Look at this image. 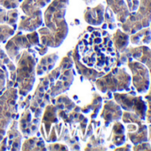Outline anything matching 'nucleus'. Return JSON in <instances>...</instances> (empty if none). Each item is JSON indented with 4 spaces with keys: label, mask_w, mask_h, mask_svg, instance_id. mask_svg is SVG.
<instances>
[{
    "label": "nucleus",
    "mask_w": 151,
    "mask_h": 151,
    "mask_svg": "<svg viewBox=\"0 0 151 151\" xmlns=\"http://www.w3.org/2000/svg\"><path fill=\"white\" fill-rule=\"evenodd\" d=\"M68 5V0H52L49 4L44 13L45 27L39 29L37 32L42 45L56 48L65 40L68 33L65 20Z\"/></svg>",
    "instance_id": "f257e3e1"
},
{
    "label": "nucleus",
    "mask_w": 151,
    "mask_h": 151,
    "mask_svg": "<svg viewBox=\"0 0 151 151\" xmlns=\"http://www.w3.org/2000/svg\"><path fill=\"white\" fill-rule=\"evenodd\" d=\"M93 33L91 36L92 47L89 51L90 54L85 62L88 66L95 67L96 69L109 71L116 61L113 43L106 31H94Z\"/></svg>",
    "instance_id": "f03ea898"
},
{
    "label": "nucleus",
    "mask_w": 151,
    "mask_h": 151,
    "mask_svg": "<svg viewBox=\"0 0 151 151\" xmlns=\"http://www.w3.org/2000/svg\"><path fill=\"white\" fill-rule=\"evenodd\" d=\"M37 60L32 52L24 50L17 60L15 85L18 86V93L26 96L32 90L36 79Z\"/></svg>",
    "instance_id": "7ed1b4c3"
},
{
    "label": "nucleus",
    "mask_w": 151,
    "mask_h": 151,
    "mask_svg": "<svg viewBox=\"0 0 151 151\" xmlns=\"http://www.w3.org/2000/svg\"><path fill=\"white\" fill-rule=\"evenodd\" d=\"M18 90L14 87L7 88L0 95V141L6 134L7 129L16 116Z\"/></svg>",
    "instance_id": "20e7f679"
},
{
    "label": "nucleus",
    "mask_w": 151,
    "mask_h": 151,
    "mask_svg": "<svg viewBox=\"0 0 151 151\" xmlns=\"http://www.w3.org/2000/svg\"><path fill=\"white\" fill-rule=\"evenodd\" d=\"M32 45L29 41L28 34L22 35L19 31L14 37H13L10 40H8V42L6 44V50L8 53L9 58L12 60L17 61L22 53L20 52L21 50L29 48Z\"/></svg>",
    "instance_id": "39448f33"
},
{
    "label": "nucleus",
    "mask_w": 151,
    "mask_h": 151,
    "mask_svg": "<svg viewBox=\"0 0 151 151\" xmlns=\"http://www.w3.org/2000/svg\"><path fill=\"white\" fill-rule=\"evenodd\" d=\"M7 148L9 150H20L22 147V134L18 131V121L13 119L7 129Z\"/></svg>",
    "instance_id": "423d86ee"
},
{
    "label": "nucleus",
    "mask_w": 151,
    "mask_h": 151,
    "mask_svg": "<svg viewBox=\"0 0 151 151\" xmlns=\"http://www.w3.org/2000/svg\"><path fill=\"white\" fill-rule=\"evenodd\" d=\"M71 52V57L73 58V60L75 62L76 68H77L78 73L82 76H84L85 78H86L89 80H94L96 78L101 77V75L102 74L101 72L96 71L93 68H86L85 65L81 63L79 60V52H78V45L76 46V48L70 52Z\"/></svg>",
    "instance_id": "0eeeda50"
},
{
    "label": "nucleus",
    "mask_w": 151,
    "mask_h": 151,
    "mask_svg": "<svg viewBox=\"0 0 151 151\" xmlns=\"http://www.w3.org/2000/svg\"><path fill=\"white\" fill-rule=\"evenodd\" d=\"M43 23L42 14L35 15H23L21 17V21L18 25L20 31H34L38 29Z\"/></svg>",
    "instance_id": "6e6552de"
},
{
    "label": "nucleus",
    "mask_w": 151,
    "mask_h": 151,
    "mask_svg": "<svg viewBox=\"0 0 151 151\" xmlns=\"http://www.w3.org/2000/svg\"><path fill=\"white\" fill-rule=\"evenodd\" d=\"M52 0H23L21 9L25 15H35L42 14L41 9L48 5Z\"/></svg>",
    "instance_id": "1a4fd4ad"
},
{
    "label": "nucleus",
    "mask_w": 151,
    "mask_h": 151,
    "mask_svg": "<svg viewBox=\"0 0 151 151\" xmlns=\"http://www.w3.org/2000/svg\"><path fill=\"white\" fill-rule=\"evenodd\" d=\"M57 110H58L57 106L52 105V104H48L45 108L44 116H43V125H42V127H45V132H43L42 134L45 132L43 135L45 136V139H47L50 134V131H51L52 124L57 122V118H58Z\"/></svg>",
    "instance_id": "9d476101"
},
{
    "label": "nucleus",
    "mask_w": 151,
    "mask_h": 151,
    "mask_svg": "<svg viewBox=\"0 0 151 151\" xmlns=\"http://www.w3.org/2000/svg\"><path fill=\"white\" fill-rule=\"evenodd\" d=\"M19 127L24 137L30 136L37 131V124H35L32 121L30 109H25V111L22 114L19 121Z\"/></svg>",
    "instance_id": "9b49d317"
},
{
    "label": "nucleus",
    "mask_w": 151,
    "mask_h": 151,
    "mask_svg": "<svg viewBox=\"0 0 151 151\" xmlns=\"http://www.w3.org/2000/svg\"><path fill=\"white\" fill-rule=\"evenodd\" d=\"M103 10L102 5H99L94 8L87 7L84 14L85 21L91 25H100L103 21Z\"/></svg>",
    "instance_id": "f8f14e48"
},
{
    "label": "nucleus",
    "mask_w": 151,
    "mask_h": 151,
    "mask_svg": "<svg viewBox=\"0 0 151 151\" xmlns=\"http://www.w3.org/2000/svg\"><path fill=\"white\" fill-rule=\"evenodd\" d=\"M59 56L57 55V53H52V54H48L45 55V57H43L40 61L38 62L37 66V76H41L43 74H45L49 71L52 70V68L54 67L57 60H58Z\"/></svg>",
    "instance_id": "ddd939ff"
},
{
    "label": "nucleus",
    "mask_w": 151,
    "mask_h": 151,
    "mask_svg": "<svg viewBox=\"0 0 151 151\" xmlns=\"http://www.w3.org/2000/svg\"><path fill=\"white\" fill-rule=\"evenodd\" d=\"M19 13L16 8L6 10L4 7H0V24H8L10 26H16Z\"/></svg>",
    "instance_id": "4468645a"
},
{
    "label": "nucleus",
    "mask_w": 151,
    "mask_h": 151,
    "mask_svg": "<svg viewBox=\"0 0 151 151\" xmlns=\"http://www.w3.org/2000/svg\"><path fill=\"white\" fill-rule=\"evenodd\" d=\"M0 67L2 68V69L6 72V76L8 75V72L6 71V67L8 68L9 71H10V79L11 81H13L14 83H15V79H16V68L15 65L13 63V61H11L7 55L4 52V51L0 48Z\"/></svg>",
    "instance_id": "2eb2a0df"
},
{
    "label": "nucleus",
    "mask_w": 151,
    "mask_h": 151,
    "mask_svg": "<svg viewBox=\"0 0 151 151\" xmlns=\"http://www.w3.org/2000/svg\"><path fill=\"white\" fill-rule=\"evenodd\" d=\"M22 150H46L45 142L37 138V137H32L29 139H27L23 144L22 145Z\"/></svg>",
    "instance_id": "dca6fc26"
},
{
    "label": "nucleus",
    "mask_w": 151,
    "mask_h": 151,
    "mask_svg": "<svg viewBox=\"0 0 151 151\" xmlns=\"http://www.w3.org/2000/svg\"><path fill=\"white\" fill-rule=\"evenodd\" d=\"M15 32V28L8 24H0V43H6Z\"/></svg>",
    "instance_id": "f3484780"
},
{
    "label": "nucleus",
    "mask_w": 151,
    "mask_h": 151,
    "mask_svg": "<svg viewBox=\"0 0 151 151\" xmlns=\"http://www.w3.org/2000/svg\"><path fill=\"white\" fill-rule=\"evenodd\" d=\"M22 0H0V6L6 9H14L19 6Z\"/></svg>",
    "instance_id": "a211bd4d"
},
{
    "label": "nucleus",
    "mask_w": 151,
    "mask_h": 151,
    "mask_svg": "<svg viewBox=\"0 0 151 151\" xmlns=\"http://www.w3.org/2000/svg\"><path fill=\"white\" fill-rule=\"evenodd\" d=\"M6 72L0 68V91H3L6 86Z\"/></svg>",
    "instance_id": "6ab92c4d"
},
{
    "label": "nucleus",
    "mask_w": 151,
    "mask_h": 151,
    "mask_svg": "<svg viewBox=\"0 0 151 151\" xmlns=\"http://www.w3.org/2000/svg\"><path fill=\"white\" fill-rule=\"evenodd\" d=\"M48 147V149L50 150H68V148L67 147V146L65 145H62V144H50L47 146Z\"/></svg>",
    "instance_id": "aec40b11"
},
{
    "label": "nucleus",
    "mask_w": 151,
    "mask_h": 151,
    "mask_svg": "<svg viewBox=\"0 0 151 151\" xmlns=\"http://www.w3.org/2000/svg\"><path fill=\"white\" fill-rule=\"evenodd\" d=\"M36 50L38 52V53L40 55H44V54H45L47 52L48 47L45 46V45H42L41 46H38V45H36Z\"/></svg>",
    "instance_id": "412c9836"
},
{
    "label": "nucleus",
    "mask_w": 151,
    "mask_h": 151,
    "mask_svg": "<svg viewBox=\"0 0 151 151\" xmlns=\"http://www.w3.org/2000/svg\"><path fill=\"white\" fill-rule=\"evenodd\" d=\"M30 100H31V96L30 95H28L27 96V99L26 100H24L23 101H22V103H21V105H20V108L22 109H27L28 107H29V101H30Z\"/></svg>",
    "instance_id": "4be33fe9"
},
{
    "label": "nucleus",
    "mask_w": 151,
    "mask_h": 151,
    "mask_svg": "<svg viewBox=\"0 0 151 151\" xmlns=\"http://www.w3.org/2000/svg\"><path fill=\"white\" fill-rule=\"evenodd\" d=\"M84 1L87 4V5H90L93 2V0H84Z\"/></svg>",
    "instance_id": "5701e85b"
}]
</instances>
